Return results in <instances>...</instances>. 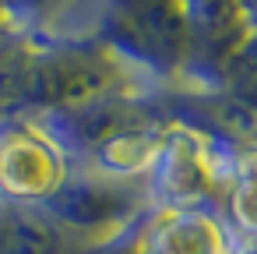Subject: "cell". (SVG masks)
Masks as SVG:
<instances>
[{"label":"cell","mask_w":257,"mask_h":254,"mask_svg":"<svg viewBox=\"0 0 257 254\" xmlns=\"http://www.w3.org/2000/svg\"><path fill=\"white\" fill-rule=\"evenodd\" d=\"M67 233L43 208H8V254H64Z\"/></svg>","instance_id":"3"},{"label":"cell","mask_w":257,"mask_h":254,"mask_svg":"<svg viewBox=\"0 0 257 254\" xmlns=\"http://www.w3.org/2000/svg\"><path fill=\"white\" fill-rule=\"evenodd\" d=\"M145 191L102 177L95 170L74 173L64 180V187L43 205V212L67 233L85 240H120L145 219Z\"/></svg>","instance_id":"1"},{"label":"cell","mask_w":257,"mask_h":254,"mask_svg":"<svg viewBox=\"0 0 257 254\" xmlns=\"http://www.w3.org/2000/svg\"><path fill=\"white\" fill-rule=\"evenodd\" d=\"M71 177V159L39 120H0V201L43 208Z\"/></svg>","instance_id":"2"}]
</instances>
